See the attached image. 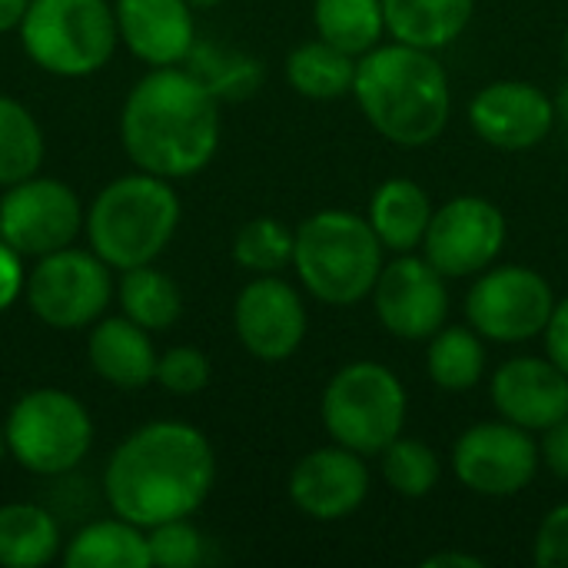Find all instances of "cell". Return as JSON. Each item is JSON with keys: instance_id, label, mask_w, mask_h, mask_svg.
<instances>
[{"instance_id": "cell-8", "label": "cell", "mask_w": 568, "mask_h": 568, "mask_svg": "<svg viewBox=\"0 0 568 568\" xmlns=\"http://www.w3.org/2000/svg\"><path fill=\"white\" fill-rule=\"evenodd\" d=\"M3 436L10 456L27 473L60 479L87 459L93 423L77 396L63 389H33L13 403Z\"/></svg>"}, {"instance_id": "cell-27", "label": "cell", "mask_w": 568, "mask_h": 568, "mask_svg": "<svg viewBox=\"0 0 568 568\" xmlns=\"http://www.w3.org/2000/svg\"><path fill=\"white\" fill-rule=\"evenodd\" d=\"M426 373L446 393H469L486 376V346L473 326H443L429 336Z\"/></svg>"}, {"instance_id": "cell-41", "label": "cell", "mask_w": 568, "mask_h": 568, "mask_svg": "<svg viewBox=\"0 0 568 568\" xmlns=\"http://www.w3.org/2000/svg\"><path fill=\"white\" fill-rule=\"evenodd\" d=\"M193 10H213V7H220L223 0H186Z\"/></svg>"}, {"instance_id": "cell-6", "label": "cell", "mask_w": 568, "mask_h": 568, "mask_svg": "<svg viewBox=\"0 0 568 568\" xmlns=\"http://www.w3.org/2000/svg\"><path fill=\"white\" fill-rule=\"evenodd\" d=\"M320 413L333 443L359 456H383L406 429L409 396L389 366L356 359L326 383Z\"/></svg>"}, {"instance_id": "cell-12", "label": "cell", "mask_w": 568, "mask_h": 568, "mask_svg": "<svg viewBox=\"0 0 568 568\" xmlns=\"http://www.w3.org/2000/svg\"><path fill=\"white\" fill-rule=\"evenodd\" d=\"M83 230V206L77 193L50 176H27L7 186L0 200V240L20 256H47L73 240Z\"/></svg>"}, {"instance_id": "cell-32", "label": "cell", "mask_w": 568, "mask_h": 568, "mask_svg": "<svg viewBox=\"0 0 568 568\" xmlns=\"http://www.w3.org/2000/svg\"><path fill=\"white\" fill-rule=\"evenodd\" d=\"M293 246H296V230L283 226L273 216H256L240 226L233 240V260L243 270L266 276L293 266Z\"/></svg>"}, {"instance_id": "cell-20", "label": "cell", "mask_w": 568, "mask_h": 568, "mask_svg": "<svg viewBox=\"0 0 568 568\" xmlns=\"http://www.w3.org/2000/svg\"><path fill=\"white\" fill-rule=\"evenodd\" d=\"M90 366L100 379L116 389H143L156 379V349L150 329L136 326L126 316L97 320L87 339Z\"/></svg>"}, {"instance_id": "cell-17", "label": "cell", "mask_w": 568, "mask_h": 568, "mask_svg": "<svg viewBox=\"0 0 568 568\" xmlns=\"http://www.w3.org/2000/svg\"><path fill=\"white\" fill-rule=\"evenodd\" d=\"M369 496V469L359 453L346 446H323L303 456L290 473L293 506L316 523H339L353 516Z\"/></svg>"}, {"instance_id": "cell-7", "label": "cell", "mask_w": 568, "mask_h": 568, "mask_svg": "<svg viewBox=\"0 0 568 568\" xmlns=\"http://www.w3.org/2000/svg\"><path fill=\"white\" fill-rule=\"evenodd\" d=\"M27 57L53 77H90L116 50V13L106 0H30L20 20Z\"/></svg>"}, {"instance_id": "cell-36", "label": "cell", "mask_w": 568, "mask_h": 568, "mask_svg": "<svg viewBox=\"0 0 568 568\" xmlns=\"http://www.w3.org/2000/svg\"><path fill=\"white\" fill-rule=\"evenodd\" d=\"M27 286L23 276V256L0 240V313H7Z\"/></svg>"}, {"instance_id": "cell-28", "label": "cell", "mask_w": 568, "mask_h": 568, "mask_svg": "<svg viewBox=\"0 0 568 568\" xmlns=\"http://www.w3.org/2000/svg\"><path fill=\"white\" fill-rule=\"evenodd\" d=\"M116 293H120L123 316L133 320L136 326L150 329V333L170 329L183 316V293H180V286L166 273H160L153 263L123 270Z\"/></svg>"}, {"instance_id": "cell-37", "label": "cell", "mask_w": 568, "mask_h": 568, "mask_svg": "<svg viewBox=\"0 0 568 568\" xmlns=\"http://www.w3.org/2000/svg\"><path fill=\"white\" fill-rule=\"evenodd\" d=\"M542 336H546V356L568 376V296L556 300V310Z\"/></svg>"}, {"instance_id": "cell-31", "label": "cell", "mask_w": 568, "mask_h": 568, "mask_svg": "<svg viewBox=\"0 0 568 568\" xmlns=\"http://www.w3.org/2000/svg\"><path fill=\"white\" fill-rule=\"evenodd\" d=\"M443 463L436 449L423 439L399 436L383 449V479L403 499H423L436 489Z\"/></svg>"}, {"instance_id": "cell-1", "label": "cell", "mask_w": 568, "mask_h": 568, "mask_svg": "<svg viewBox=\"0 0 568 568\" xmlns=\"http://www.w3.org/2000/svg\"><path fill=\"white\" fill-rule=\"evenodd\" d=\"M216 483L210 439L190 423H146L126 436L103 473V496L113 516L153 529L170 519H190Z\"/></svg>"}, {"instance_id": "cell-19", "label": "cell", "mask_w": 568, "mask_h": 568, "mask_svg": "<svg viewBox=\"0 0 568 568\" xmlns=\"http://www.w3.org/2000/svg\"><path fill=\"white\" fill-rule=\"evenodd\" d=\"M116 30L120 40L150 67L186 63L196 43L193 7L186 0H116Z\"/></svg>"}, {"instance_id": "cell-25", "label": "cell", "mask_w": 568, "mask_h": 568, "mask_svg": "<svg viewBox=\"0 0 568 568\" xmlns=\"http://www.w3.org/2000/svg\"><path fill=\"white\" fill-rule=\"evenodd\" d=\"M286 80L306 100H339L353 93L356 57L326 40H310L286 57Z\"/></svg>"}, {"instance_id": "cell-3", "label": "cell", "mask_w": 568, "mask_h": 568, "mask_svg": "<svg viewBox=\"0 0 568 568\" xmlns=\"http://www.w3.org/2000/svg\"><path fill=\"white\" fill-rule=\"evenodd\" d=\"M353 97L369 126L406 150L429 146L453 116V87L436 53L399 40L356 60Z\"/></svg>"}, {"instance_id": "cell-42", "label": "cell", "mask_w": 568, "mask_h": 568, "mask_svg": "<svg viewBox=\"0 0 568 568\" xmlns=\"http://www.w3.org/2000/svg\"><path fill=\"white\" fill-rule=\"evenodd\" d=\"M3 453H7V436H3V426H0V463H3Z\"/></svg>"}, {"instance_id": "cell-21", "label": "cell", "mask_w": 568, "mask_h": 568, "mask_svg": "<svg viewBox=\"0 0 568 568\" xmlns=\"http://www.w3.org/2000/svg\"><path fill=\"white\" fill-rule=\"evenodd\" d=\"M436 206L429 193L406 176L386 180L369 200V226L389 253H413L423 246Z\"/></svg>"}, {"instance_id": "cell-10", "label": "cell", "mask_w": 568, "mask_h": 568, "mask_svg": "<svg viewBox=\"0 0 568 568\" xmlns=\"http://www.w3.org/2000/svg\"><path fill=\"white\" fill-rule=\"evenodd\" d=\"M556 293L532 266L483 270L466 293V320L489 343H529L546 333Z\"/></svg>"}, {"instance_id": "cell-9", "label": "cell", "mask_w": 568, "mask_h": 568, "mask_svg": "<svg viewBox=\"0 0 568 568\" xmlns=\"http://www.w3.org/2000/svg\"><path fill=\"white\" fill-rule=\"evenodd\" d=\"M23 293L33 316L50 329H83L110 306V266L93 250L63 246L37 260Z\"/></svg>"}, {"instance_id": "cell-13", "label": "cell", "mask_w": 568, "mask_h": 568, "mask_svg": "<svg viewBox=\"0 0 568 568\" xmlns=\"http://www.w3.org/2000/svg\"><path fill=\"white\" fill-rule=\"evenodd\" d=\"M506 246V216L486 196H453L426 230L423 256L449 276H479Z\"/></svg>"}, {"instance_id": "cell-43", "label": "cell", "mask_w": 568, "mask_h": 568, "mask_svg": "<svg viewBox=\"0 0 568 568\" xmlns=\"http://www.w3.org/2000/svg\"><path fill=\"white\" fill-rule=\"evenodd\" d=\"M562 53H566V67H568V30H566V43H562Z\"/></svg>"}, {"instance_id": "cell-23", "label": "cell", "mask_w": 568, "mask_h": 568, "mask_svg": "<svg viewBox=\"0 0 568 568\" xmlns=\"http://www.w3.org/2000/svg\"><path fill=\"white\" fill-rule=\"evenodd\" d=\"M67 568H150L146 532L126 519H97L63 542Z\"/></svg>"}, {"instance_id": "cell-15", "label": "cell", "mask_w": 568, "mask_h": 568, "mask_svg": "<svg viewBox=\"0 0 568 568\" xmlns=\"http://www.w3.org/2000/svg\"><path fill=\"white\" fill-rule=\"evenodd\" d=\"M306 323L303 296L276 273L250 280L233 303L236 336L260 363L290 359L306 339Z\"/></svg>"}, {"instance_id": "cell-4", "label": "cell", "mask_w": 568, "mask_h": 568, "mask_svg": "<svg viewBox=\"0 0 568 568\" xmlns=\"http://www.w3.org/2000/svg\"><path fill=\"white\" fill-rule=\"evenodd\" d=\"M383 253L369 220L349 210H320L296 226L293 270L306 293L326 306H356L373 296Z\"/></svg>"}, {"instance_id": "cell-29", "label": "cell", "mask_w": 568, "mask_h": 568, "mask_svg": "<svg viewBox=\"0 0 568 568\" xmlns=\"http://www.w3.org/2000/svg\"><path fill=\"white\" fill-rule=\"evenodd\" d=\"M186 70L200 77L216 100H246L260 90L263 83V67L236 50H226L220 43H193L186 57Z\"/></svg>"}, {"instance_id": "cell-39", "label": "cell", "mask_w": 568, "mask_h": 568, "mask_svg": "<svg viewBox=\"0 0 568 568\" xmlns=\"http://www.w3.org/2000/svg\"><path fill=\"white\" fill-rule=\"evenodd\" d=\"M426 568H483L486 562L479 559V556H469V552H436V556H429Z\"/></svg>"}, {"instance_id": "cell-5", "label": "cell", "mask_w": 568, "mask_h": 568, "mask_svg": "<svg viewBox=\"0 0 568 568\" xmlns=\"http://www.w3.org/2000/svg\"><path fill=\"white\" fill-rule=\"evenodd\" d=\"M90 250L110 270H133L153 263L180 226V200L170 180L153 173H130L97 193L83 220Z\"/></svg>"}, {"instance_id": "cell-14", "label": "cell", "mask_w": 568, "mask_h": 568, "mask_svg": "<svg viewBox=\"0 0 568 568\" xmlns=\"http://www.w3.org/2000/svg\"><path fill=\"white\" fill-rule=\"evenodd\" d=\"M373 310L383 329L406 343H423L446 326L449 290L446 276L416 253H396L373 286Z\"/></svg>"}, {"instance_id": "cell-24", "label": "cell", "mask_w": 568, "mask_h": 568, "mask_svg": "<svg viewBox=\"0 0 568 568\" xmlns=\"http://www.w3.org/2000/svg\"><path fill=\"white\" fill-rule=\"evenodd\" d=\"M60 526L50 509L33 503L0 506V566L43 568L60 556Z\"/></svg>"}, {"instance_id": "cell-26", "label": "cell", "mask_w": 568, "mask_h": 568, "mask_svg": "<svg viewBox=\"0 0 568 568\" xmlns=\"http://www.w3.org/2000/svg\"><path fill=\"white\" fill-rule=\"evenodd\" d=\"M313 23L320 40L339 47L356 60L379 47L386 33L383 0H316Z\"/></svg>"}, {"instance_id": "cell-16", "label": "cell", "mask_w": 568, "mask_h": 568, "mask_svg": "<svg viewBox=\"0 0 568 568\" xmlns=\"http://www.w3.org/2000/svg\"><path fill=\"white\" fill-rule=\"evenodd\" d=\"M469 126L496 150L526 153L552 133L556 103L536 83L496 80L469 100Z\"/></svg>"}, {"instance_id": "cell-40", "label": "cell", "mask_w": 568, "mask_h": 568, "mask_svg": "<svg viewBox=\"0 0 568 568\" xmlns=\"http://www.w3.org/2000/svg\"><path fill=\"white\" fill-rule=\"evenodd\" d=\"M30 0H0V33L7 30H17L23 13H27Z\"/></svg>"}, {"instance_id": "cell-30", "label": "cell", "mask_w": 568, "mask_h": 568, "mask_svg": "<svg viewBox=\"0 0 568 568\" xmlns=\"http://www.w3.org/2000/svg\"><path fill=\"white\" fill-rule=\"evenodd\" d=\"M43 163V133L33 113L0 97V186H13L27 176H37Z\"/></svg>"}, {"instance_id": "cell-33", "label": "cell", "mask_w": 568, "mask_h": 568, "mask_svg": "<svg viewBox=\"0 0 568 568\" xmlns=\"http://www.w3.org/2000/svg\"><path fill=\"white\" fill-rule=\"evenodd\" d=\"M150 566L160 568H196L206 556V542L190 519H170L146 529Z\"/></svg>"}, {"instance_id": "cell-22", "label": "cell", "mask_w": 568, "mask_h": 568, "mask_svg": "<svg viewBox=\"0 0 568 568\" xmlns=\"http://www.w3.org/2000/svg\"><path fill=\"white\" fill-rule=\"evenodd\" d=\"M476 13V0H383L386 33L419 50L456 43Z\"/></svg>"}, {"instance_id": "cell-38", "label": "cell", "mask_w": 568, "mask_h": 568, "mask_svg": "<svg viewBox=\"0 0 568 568\" xmlns=\"http://www.w3.org/2000/svg\"><path fill=\"white\" fill-rule=\"evenodd\" d=\"M539 453H542V463L549 466V473H552L556 479L568 483V419L549 426V429L542 433Z\"/></svg>"}, {"instance_id": "cell-2", "label": "cell", "mask_w": 568, "mask_h": 568, "mask_svg": "<svg viewBox=\"0 0 568 568\" xmlns=\"http://www.w3.org/2000/svg\"><path fill=\"white\" fill-rule=\"evenodd\" d=\"M120 143L143 173L196 176L220 146V100L190 70L153 67L123 103Z\"/></svg>"}, {"instance_id": "cell-18", "label": "cell", "mask_w": 568, "mask_h": 568, "mask_svg": "<svg viewBox=\"0 0 568 568\" xmlns=\"http://www.w3.org/2000/svg\"><path fill=\"white\" fill-rule=\"evenodd\" d=\"M489 393L496 413L529 433H546L568 419V376L549 356L506 359L493 373Z\"/></svg>"}, {"instance_id": "cell-11", "label": "cell", "mask_w": 568, "mask_h": 568, "mask_svg": "<svg viewBox=\"0 0 568 568\" xmlns=\"http://www.w3.org/2000/svg\"><path fill=\"white\" fill-rule=\"evenodd\" d=\"M539 443L529 429L499 419L469 426L453 446L456 479L486 499H509L523 493L539 473Z\"/></svg>"}, {"instance_id": "cell-35", "label": "cell", "mask_w": 568, "mask_h": 568, "mask_svg": "<svg viewBox=\"0 0 568 568\" xmlns=\"http://www.w3.org/2000/svg\"><path fill=\"white\" fill-rule=\"evenodd\" d=\"M532 562L542 568H568V503L556 506L536 532Z\"/></svg>"}, {"instance_id": "cell-34", "label": "cell", "mask_w": 568, "mask_h": 568, "mask_svg": "<svg viewBox=\"0 0 568 568\" xmlns=\"http://www.w3.org/2000/svg\"><path fill=\"white\" fill-rule=\"evenodd\" d=\"M210 359L196 346H173L156 359V383L173 396H196L210 386Z\"/></svg>"}]
</instances>
